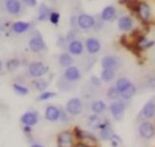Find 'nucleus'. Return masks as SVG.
<instances>
[{
    "instance_id": "obj_1",
    "label": "nucleus",
    "mask_w": 155,
    "mask_h": 147,
    "mask_svg": "<svg viewBox=\"0 0 155 147\" xmlns=\"http://www.w3.org/2000/svg\"><path fill=\"white\" fill-rule=\"evenodd\" d=\"M50 68L47 64H45L41 61H31L27 66V73L28 77L31 79H38V78H44L48 73Z\"/></svg>"
},
{
    "instance_id": "obj_2",
    "label": "nucleus",
    "mask_w": 155,
    "mask_h": 147,
    "mask_svg": "<svg viewBox=\"0 0 155 147\" xmlns=\"http://www.w3.org/2000/svg\"><path fill=\"white\" fill-rule=\"evenodd\" d=\"M28 47L33 53H40L47 50V45L39 32H34V34L30 36L28 41Z\"/></svg>"
},
{
    "instance_id": "obj_3",
    "label": "nucleus",
    "mask_w": 155,
    "mask_h": 147,
    "mask_svg": "<svg viewBox=\"0 0 155 147\" xmlns=\"http://www.w3.org/2000/svg\"><path fill=\"white\" fill-rule=\"evenodd\" d=\"M2 9L6 13L10 16H21L24 12V5L21 0H4L2 1Z\"/></svg>"
},
{
    "instance_id": "obj_4",
    "label": "nucleus",
    "mask_w": 155,
    "mask_h": 147,
    "mask_svg": "<svg viewBox=\"0 0 155 147\" xmlns=\"http://www.w3.org/2000/svg\"><path fill=\"white\" fill-rule=\"evenodd\" d=\"M126 108H127V101H124L121 98L116 101H111L110 104L108 106V109L115 120H121L124 118Z\"/></svg>"
},
{
    "instance_id": "obj_5",
    "label": "nucleus",
    "mask_w": 155,
    "mask_h": 147,
    "mask_svg": "<svg viewBox=\"0 0 155 147\" xmlns=\"http://www.w3.org/2000/svg\"><path fill=\"white\" fill-rule=\"evenodd\" d=\"M73 132H74V136H75L78 142H85V143H88L91 146H96L98 143L97 137L92 132H90L87 130H82L81 128L75 126L73 129Z\"/></svg>"
},
{
    "instance_id": "obj_6",
    "label": "nucleus",
    "mask_w": 155,
    "mask_h": 147,
    "mask_svg": "<svg viewBox=\"0 0 155 147\" xmlns=\"http://www.w3.org/2000/svg\"><path fill=\"white\" fill-rule=\"evenodd\" d=\"M64 109H65V112L70 117H78L84 111V103H82L81 98H79V97H71V98H69L67 101Z\"/></svg>"
},
{
    "instance_id": "obj_7",
    "label": "nucleus",
    "mask_w": 155,
    "mask_h": 147,
    "mask_svg": "<svg viewBox=\"0 0 155 147\" xmlns=\"http://www.w3.org/2000/svg\"><path fill=\"white\" fill-rule=\"evenodd\" d=\"M75 140L73 130H63L57 135V147H74Z\"/></svg>"
},
{
    "instance_id": "obj_8",
    "label": "nucleus",
    "mask_w": 155,
    "mask_h": 147,
    "mask_svg": "<svg viewBox=\"0 0 155 147\" xmlns=\"http://www.w3.org/2000/svg\"><path fill=\"white\" fill-rule=\"evenodd\" d=\"M154 117H155V100H149L139 111L137 119L144 121V120H150Z\"/></svg>"
},
{
    "instance_id": "obj_9",
    "label": "nucleus",
    "mask_w": 155,
    "mask_h": 147,
    "mask_svg": "<svg viewBox=\"0 0 155 147\" xmlns=\"http://www.w3.org/2000/svg\"><path fill=\"white\" fill-rule=\"evenodd\" d=\"M138 134L143 140H151L155 136V125L150 120L140 121L138 126Z\"/></svg>"
},
{
    "instance_id": "obj_10",
    "label": "nucleus",
    "mask_w": 155,
    "mask_h": 147,
    "mask_svg": "<svg viewBox=\"0 0 155 147\" xmlns=\"http://www.w3.org/2000/svg\"><path fill=\"white\" fill-rule=\"evenodd\" d=\"M96 23V18L88 13L78 15V28L81 30H92Z\"/></svg>"
},
{
    "instance_id": "obj_11",
    "label": "nucleus",
    "mask_w": 155,
    "mask_h": 147,
    "mask_svg": "<svg viewBox=\"0 0 155 147\" xmlns=\"http://www.w3.org/2000/svg\"><path fill=\"white\" fill-rule=\"evenodd\" d=\"M81 77H82L81 70L76 66H70V67L64 68L63 75H62V78L68 83H76L81 79Z\"/></svg>"
},
{
    "instance_id": "obj_12",
    "label": "nucleus",
    "mask_w": 155,
    "mask_h": 147,
    "mask_svg": "<svg viewBox=\"0 0 155 147\" xmlns=\"http://www.w3.org/2000/svg\"><path fill=\"white\" fill-rule=\"evenodd\" d=\"M134 13L137 15V17L143 23H148L149 21H151V9H150V6L145 1H139L138 2L137 11Z\"/></svg>"
},
{
    "instance_id": "obj_13",
    "label": "nucleus",
    "mask_w": 155,
    "mask_h": 147,
    "mask_svg": "<svg viewBox=\"0 0 155 147\" xmlns=\"http://www.w3.org/2000/svg\"><path fill=\"white\" fill-rule=\"evenodd\" d=\"M121 60L116 56L113 55H107L101 60V66L102 69H113V70H117L121 67Z\"/></svg>"
},
{
    "instance_id": "obj_14",
    "label": "nucleus",
    "mask_w": 155,
    "mask_h": 147,
    "mask_svg": "<svg viewBox=\"0 0 155 147\" xmlns=\"http://www.w3.org/2000/svg\"><path fill=\"white\" fill-rule=\"evenodd\" d=\"M39 120H40V115L36 111H27L19 118V121L22 125H28L31 128L34 125H36L39 123Z\"/></svg>"
},
{
    "instance_id": "obj_15",
    "label": "nucleus",
    "mask_w": 155,
    "mask_h": 147,
    "mask_svg": "<svg viewBox=\"0 0 155 147\" xmlns=\"http://www.w3.org/2000/svg\"><path fill=\"white\" fill-rule=\"evenodd\" d=\"M98 131H99V134H98L99 138L103 140V141H110L113 135L115 134L114 130H113V126H111V124H110V121L108 119H104L101 123V125L98 128Z\"/></svg>"
},
{
    "instance_id": "obj_16",
    "label": "nucleus",
    "mask_w": 155,
    "mask_h": 147,
    "mask_svg": "<svg viewBox=\"0 0 155 147\" xmlns=\"http://www.w3.org/2000/svg\"><path fill=\"white\" fill-rule=\"evenodd\" d=\"M31 28H33V23L27 22V21H15L10 24V29L12 30V33L18 34V35L28 33Z\"/></svg>"
},
{
    "instance_id": "obj_17",
    "label": "nucleus",
    "mask_w": 155,
    "mask_h": 147,
    "mask_svg": "<svg viewBox=\"0 0 155 147\" xmlns=\"http://www.w3.org/2000/svg\"><path fill=\"white\" fill-rule=\"evenodd\" d=\"M134 27V21L130 15H124L121 17L117 18V29L124 32V33H128L131 30H133Z\"/></svg>"
},
{
    "instance_id": "obj_18",
    "label": "nucleus",
    "mask_w": 155,
    "mask_h": 147,
    "mask_svg": "<svg viewBox=\"0 0 155 147\" xmlns=\"http://www.w3.org/2000/svg\"><path fill=\"white\" fill-rule=\"evenodd\" d=\"M44 115H45V119L51 121V123L58 121L59 118H61V107H57L54 104H48L45 108Z\"/></svg>"
},
{
    "instance_id": "obj_19",
    "label": "nucleus",
    "mask_w": 155,
    "mask_h": 147,
    "mask_svg": "<svg viewBox=\"0 0 155 147\" xmlns=\"http://www.w3.org/2000/svg\"><path fill=\"white\" fill-rule=\"evenodd\" d=\"M116 16H117V10L114 5H108L105 6L102 11H101V15H99V18L105 23V22H113L114 19H116Z\"/></svg>"
},
{
    "instance_id": "obj_20",
    "label": "nucleus",
    "mask_w": 155,
    "mask_h": 147,
    "mask_svg": "<svg viewBox=\"0 0 155 147\" xmlns=\"http://www.w3.org/2000/svg\"><path fill=\"white\" fill-rule=\"evenodd\" d=\"M84 50H85V44L79 39L68 43L67 52H69L71 56H81L84 53Z\"/></svg>"
},
{
    "instance_id": "obj_21",
    "label": "nucleus",
    "mask_w": 155,
    "mask_h": 147,
    "mask_svg": "<svg viewBox=\"0 0 155 147\" xmlns=\"http://www.w3.org/2000/svg\"><path fill=\"white\" fill-rule=\"evenodd\" d=\"M85 49L90 55H97L102 49V44L97 38L90 36L85 40Z\"/></svg>"
},
{
    "instance_id": "obj_22",
    "label": "nucleus",
    "mask_w": 155,
    "mask_h": 147,
    "mask_svg": "<svg viewBox=\"0 0 155 147\" xmlns=\"http://www.w3.org/2000/svg\"><path fill=\"white\" fill-rule=\"evenodd\" d=\"M51 7L47 6L45 2H41L38 7V16H36V21L38 22H46L48 21L50 13H51Z\"/></svg>"
},
{
    "instance_id": "obj_23",
    "label": "nucleus",
    "mask_w": 155,
    "mask_h": 147,
    "mask_svg": "<svg viewBox=\"0 0 155 147\" xmlns=\"http://www.w3.org/2000/svg\"><path fill=\"white\" fill-rule=\"evenodd\" d=\"M107 109H108V106H107V103H105L103 100H94V101H92V103H91V111H92L93 114L101 115V114H103Z\"/></svg>"
},
{
    "instance_id": "obj_24",
    "label": "nucleus",
    "mask_w": 155,
    "mask_h": 147,
    "mask_svg": "<svg viewBox=\"0 0 155 147\" xmlns=\"http://www.w3.org/2000/svg\"><path fill=\"white\" fill-rule=\"evenodd\" d=\"M73 63H74V58H73V56L69 52L64 51V52H62V53L58 55V64L62 68L70 67V66H73Z\"/></svg>"
},
{
    "instance_id": "obj_25",
    "label": "nucleus",
    "mask_w": 155,
    "mask_h": 147,
    "mask_svg": "<svg viewBox=\"0 0 155 147\" xmlns=\"http://www.w3.org/2000/svg\"><path fill=\"white\" fill-rule=\"evenodd\" d=\"M21 66H22V62H21V60L17 58V57L8 58V60L5 62V69H6L8 73H13V72H16Z\"/></svg>"
},
{
    "instance_id": "obj_26",
    "label": "nucleus",
    "mask_w": 155,
    "mask_h": 147,
    "mask_svg": "<svg viewBox=\"0 0 155 147\" xmlns=\"http://www.w3.org/2000/svg\"><path fill=\"white\" fill-rule=\"evenodd\" d=\"M48 84H50V81L46 80L45 78H38V79H33L31 80L33 89L36 90V91H39V92L46 91V89L48 87Z\"/></svg>"
},
{
    "instance_id": "obj_27",
    "label": "nucleus",
    "mask_w": 155,
    "mask_h": 147,
    "mask_svg": "<svg viewBox=\"0 0 155 147\" xmlns=\"http://www.w3.org/2000/svg\"><path fill=\"white\" fill-rule=\"evenodd\" d=\"M12 90L18 95V96H27L29 94V87L23 84V83H19V81H13L12 85H11Z\"/></svg>"
},
{
    "instance_id": "obj_28",
    "label": "nucleus",
    "mask_w": 155,
    "mask_h": 147,
    "mask_svg": "<svg viewBox=\"0 0 155 147\" xmlns=\"http://www.w3.org/2000/svg\"><path fill=\"white\" fill-rule=\"evenodd\" d=\"M133 83L128 79V78H126V77H121V78H119L117 80H116V83H115V87L120 91V94L121 92H124L127 87H130L131 85H132Z\"/></svg>"
},
{
    "instance_id": "obj_29",
    "label": "nucleus",
    "mask_w": 155,
    "mask_h": 147,
    "mask_svg": "<svg viewBox=\"0 0 155 147\" xmlns=\"http://www.w3.org/2000/svg\"><path fill=\"white\" fill-rule=\"evenodd\" d=\"M102 121L103 120H102L101 115H98V114H91V115L87 117V120H86L87 125L91 129H94V130H98V128H99V125H101Z\"/></svg>"
},
{
    "instance_id": "obj_30",
    "label": "nucleus",
    "mask_w": 155,
    "mask_h": 147,
    "mask_svg": "<svg viewBox=\"0 0 155 147\" xmlns=\"http://www.w3.org/2000/svg\"><path fill=\"white\" fill-rule=\"evenodd\" d=\"M116 77V70H113V69H102L101 74H99V78L103 83H110L111 80H114Z\"/></svg>"
},
{
    "instance_id": "obj_31",
    "label": "nucleus",
    "mask_w": 155,
    "mask_h": 147,
    "mask_svg": "<svg viewBox=\"0 0 155 147\" xmlns=\"http://www.w3.org/2000/svg\"><path fill=\"white\" fill-rule=\"evenodd\" d=\"M136 92H137V87H136L134 84H132L130 87H127L124 92L120 94V98L124 100V101H130V100L136 95Z\"/></svg>"
},
{
    "instance_id": "obj_32",
    "label": "nucleus",
    "mask_w": 155,
    "mask_h": 147,
    "mask_svg": "<svg viewBox=\"0 0 155 147\" xmlns=\"http://www.w3.org/2000/svg\"><path fill=\"white\" fill-rule=\"evenodd\" d=\"M105 97L110 101H116V100H120V91L115 87V85L108 87L107 92H105Z\"/></svg>"
},
{
    "instance_id": "obj_33",
    "label": "nucleus",
    "mask_w": 155,
    "mask_h": 147,
    "mask_svg": "<svg viewBox=\"0 0 155 147\" xmlns=\"http://www.w3.org/2000/svg\"><path fill=\"white\" fill-rule=\"evenodd\" d=\"M57 96V94L54 92V91H42V92H40L39 95H38V97H36V101H39V102H42V101H47V100H50V98H53V97H56Z\"/></svg>"
},
{
    "instance_id": "obj_34",
    "label": "nucleus",
    "mask_w": 155,
    "mask_h": 147,
    "mask_svg": "<svg viewBox=\"0 0 155 147\" xmlns=\"http://www.w3.org/2000/svg\"><path fill=\"white\" fill-rule=\"evenodd\" d=\"M59 21H61V13L58 11L52 10L51 13H50V17H48V22L53 26H57L59 23Z\"/></svg>"
},
{
    "instance_id": "obj_35",
    "label": "nucleus",
    "mask_w": 155,
    "mask_h": 147,
    "mask_svg": "<svg viewBox=\"0 0 155 147\" xmlns=\"http://www.w3.org/2000/svg\"><path fill=\"white\" fill-rule=\"evenodd\" d=\"M56 44H57V46L61 47V49H67L68 41H67V39H65V35H58Z\"/></svg>"
},
{
    "instance_id": "obj_36",
    "label": "nucleus",
    "mask_w": 155,
    "mask_h": 147,
    "mask_svg": "<svg viewBox=\"0 0 155 147\" xmlns=\"http://www.w3.org/2000/svg\"><path fill=\"white\" fill-rule=\"evenodd\" d=\"M76 36H78V30H76V29H73V28H71V29L65 34V39H67V41H68V43H70V41H73V40L78 39Z\"/></svg>"
},
{
    "instance_id": "obj_37",
    "label": "nucleus",
    "mask_w": 155,
    "mask_h": 147,
    "mask_svg": "<svg viewBox=\"0 0 155 147\" xmlns=\"http://www.w3.org/2000/svg\"><path fill=\"white\" fill-rule=\"evenodd\" d=\"M121 142H122L121 137H120V136H119L117 134H114V135H113V137H111V140H110L111 147H119Z\"/></svg>"
},
{
    "instance_id": "obj_38",
    "label": "nucleus",
    "mask_w": 155,
    "mask_h": 147,
    "mask_svg": "<svg viewBox=\"0 0 155 147\" xmlns=\"http://www.w3.org/2000/svg\"><path fill=\"white\" fill-rule=\"evenodd\" d=\"M103 27H104V22L101 19V18H97L96 19V23H94V27H93V32H99V30H102L103 29Z\"/></svg>"
},
{
    "instance_id": "obj_39",
    "label": "nucleus",
    "mask_w": 155,
    "mask_h": 147,
    "mask_svg": "<svg viewBox=\"0 0 155 147\" xmlns=\"http://www.w3.org/2000/svg\"><path fill=\"white\" fill-rule=\"evenodd\" d=\"M59 120L63 121V123H69L70 121V115L65 112V109L61 108V118H59Z\"/></svg>"
},
{
    "instance_id": "obj_40",
    "label": "nucleus",
    "mask_w": 155,
    "mask_h": 147,
    "mask_svg": "<svg viewBox=\"0 0 155 147\" xmlns=\"http://www.w3.org/2000/svg\"><path fill=\"white\" fill-rule=\"evenodd\" d=\"M90 81H91V84H92L93 86H96V87H99V86L102 85V80H101V78H97L96 75H92L91 79H90Z\"/></svg>"
},
{
    "instance_id": "obj_41",
    "label": "nucleus",
    "mask_w": 155,
    "mask_h": 147,
    "mask_svg": "<svg viewBox=\"0 0 155 147\" xmlns=\"http://www.w3.org/2000/svg\"><path fill=\"white\" fill-rule=\"evenodd\" d=\"M21 1L27 7H36L38 6V1L36 0H21Z\"/></svg>"
},
{
    "instance_id": "obj_42",
    "label": "nucleus",
    "mask_w": 155,
    "mask_h": 147,
    "mask_svg": "<svg viewBox=\"0 0 155 147\" xmlns=\"http://www.w3.org/2000/svg\"><path fill=\"white\" fill-rule=\"evenodd\" d=\"M148 85V87L150 89V90H154L155 89V77H150L149 79H148V83H147Z\"/></svg>"
},
{
    "instance_id": "obj_43",
    "label": "nucleus",
    "mask_w": 155,
    "mask_h": 147,
    "mask_svg": "<svg viewBox=\"0 0 155 147\" xmlns=\"http://www.w3.org/2000/svg\"><path fill=\"white\" fill-rule=\"evenodd\" d=\"M22 129H23V132H24L27 136H30V135H31V131H33V128H31V126L22 125Z\"/></svg>"
},
{
    "instance_id": "obj_44",
    "label": "nucleus",
    "mask_w": 155,
    "mask_h": 147,
    "mask_svg": "<svg viewBox=\"0 0 155 147\" xmlns=\"http://www.w3.org/2000/svg\"><path fill=\"white\" fill-rule=\"evenodd\" d=\"M74 147H94V146H91V145L85 143V142H76Z\"/></svg>"
},
{
    "instance_id": "obj_45",
    "label": "nucleus",
    "mask_w": 155,
    "mask_h": 147,
    "mask_svg": "<svg viewBox=\"0 0 155 147\" xmlns=\"http://www.w3.org/2000/svg\"><path fill=\"white\" fill-rule=\"evenodd\" d=\"M30 147H44V146H42V145H40V143L34 142V143H31V145H30Z\"/></svg>"
},
{
    "instance_id": "obj_46",
    "label": "nucleus",
    "mask_w": 155,
    "mask_h": 147,
    "mask_svg": "<svg viewBox=\"0 0 155 147\" xmlns=\"http://www.w3.org/2000/svg\"><path fill=\"white\" fill-rule=\"evenodd\" d=\"M2 70H4V62L0 60V74L2 73Z\"/></svg>"
},
{
    "instance_id": "obj_47",
    "label": "nucleus",
    "mask_w": 155,
    "mask_h": 147,
    "mask_svg": "<svg viewBox=\"0 0 155 147\" xmlns=\"http://www.w3.org/2000/svg\"><path fill=\"white\" fill-rule=\"evenodd\" d=\"M51 1H56V0H51Z\"/></svg>"
},
{
    "instance_id": "obj_48",
    "label": "nucleus",
    "mask_w": 155,
    "mask_h": 147,
    "mask_svg": "<svg viewBox=\"0 0 155 147\" xmlns=\"http://www.w3.org/2000/svg\"><path fill=\"white\" fill-rule=\"evenodd\" d=\"M90 1H92V0H90Z\"/></svg>"
}]
</instances>
